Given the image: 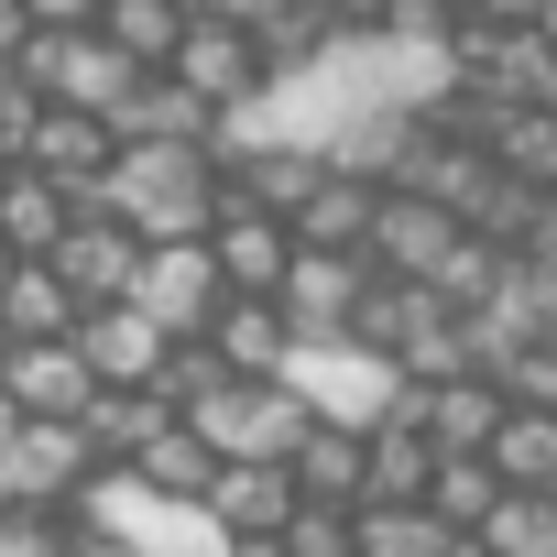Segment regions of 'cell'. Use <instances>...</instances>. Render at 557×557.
Instances as JSON below:
<instances>
[{
  "label": "cell",
  "instance_id": "obj_1",
  "mask_svg": "<svg viewBox=\"0 0 557 557\" xmlns=\"http://www.w3.org/2000/svg\"><path fill=\"white\" fill-rule=\"evenodd\" d=\"M88 208H110L143 240H208L219 208H230V175L208 164V143H121Z\"/></svg>",
  "mask_w": 557,
  "mask_h": 557
},
{
  "label": "cell",
  "instance_id": "obj_22",
  "mask_svg": "<svg viewBox=\"0 0 557 557\" xmlns=\"http://www.w3.org/2000/svg\"><path fill=\"white\" fill-rule=\"evenodd\" d=\"M426 513H437V524H459V535H481V524L503 513V470H492V459H437Z\"/></svg>",
  "mask_w": 557,
  "mask_h": 557
},
{
  "label": "cell",
  "instance_id": "obj_25",
  "mask_svg": "<svg viewBox=\"0 0 557 557\" xmlns=\"http://www.w3.org/2000/svg\"><path fill=\"white\" fill-rule=\"evenodd\" d=\"M0 557H77V546H66L55 503H12V513H0Z\"/></svg>",
  "mask_w": 557,
  "mask_h": 557
},
{
  "label": "cell",
  "instance_id": "obj_15",
  "mask_svg": "<svg viewBox=\"0 0 557 557\" xmlns=\"http://www.w3.org/2000/svg\"><path fill=\"white\" fill-rule=\"evenodd\" d=\"M88 307L55 262H12V285H0V350H23V339H77Z\"/></svg>",
  "mask_w": 557,
  "mask_h": 557
},
{
  "label": "cell",
  "instance_id": "obj_29",
  "mask_svg": "<svg viewBox=\"0 0 557 557\" xmlns=\"http://www.w3.org/2000/svg\"><path fill=\"white\" fill-rule=\"evenodd\" d=\"M34 34H45V23H34V0H0V55L23 66V45H34Z\"/></svg>",
  "mask_w": 557,
  "mask_h": 557
},
{
  "label": "cell",
  "instance_id": "obj_10",
  "mask_svg": "<svg viewBox=\"0 0 557 557\" xmlns=\"http://www.w3.org/2000/svg\"><path fill=\"white\" fill-rule=\"evenodd\" d=\"M197 503H208L240 546H273V535L296 524V503H307V492H296V470H273V459H219V481H208Z\"/></svg>",
  "mask_w": 557,
  "mask_h": 557
},
{
  "label": "cell",
  "instance_id": "obj_16",
  "mask_svg": "<svg viewBox=\"0 0 557 557\" xmlns=\"http://www.w3.org/2000/svg\"><path fill=\"white\" fill-rule=\"evenodd\" d=\"M77 350H88V372H99V383H153V372L175 361V339H164L143 307H88Z\"/></svg>",
  "mask_w": 557,
  "mask_h": 557
},
{
  "label": "cell",
  "instance_id": "obj_34",
  "mask_svg": "<svg viewBox=\"0 0 557 557\" xmlns=\"http://www.w3.org/2000/svg\"><path fill=\"white\" fill-rule=\"evenodd\" d=\"M12 77H23V66H12V55H0V99H12Z\"/></svg>",
  "mask_w": 557,
  "mask_h": 557
},
{
  "label": "cell",
  "instance_id": "obj_21",
  "mask_svg": "<svg viewBox=\"0 0 557 557\" xmlns=\"http://www.w3.org/2000/svg\"><path fill=\"white\" fill-rule=\"evenodd\" d=\"M470 535L459 524H437L426 503H372L361 513V557H459Z\"/></svg>",
  "mask_w": 557,
  "mask_h": 557
},
{
  "label": "cell",
  "instance_id": "obj_31",
  "mask_svg": "<svg viewBox=\"0 0 557 557\" xmlns=\"http://www.w3.org/2000/svg\"><path fill=\"white\" fill-rule=\"evenodd\" d=\"M23 437V405H12V383H0V448H12Z\"/></svg>",
  "mask_w": 557,
  "mask_h": 557
},
{
  "label": "cell",
  "instance_id": "obj_20",
  "mask_svg": "<svg viewBox=\"0 0 557 557\" xmlns=\"http://www.w3.org/2000/svg\"><path fill=\"white\" fill-rule=\"evenodd\" d=\"M99 34L132 55V66H175V45H186V0H110V12H99Z\"/></svg>",
  "mask_w": 557,
  "mask_h": 557
},
{
  "label": "cell",
  "instance_id": "obj_11",
  "mask_svg": "<svg viewBox=\"0 0 557 557\" xmlns=\"http://www.w3.org/2000/svg\"><path fill=\"white\" fill-rule=\"evenodd\" d=\"M0 383H12L23 416H66V426L99 405V372H88L77 339H23V350H0Z\"/></svg>",
  "mask_w": 557,
  "mask_h": 557
},
{
  "label": "cell",
  "instance_id": "obj_12",
  "mask_svg": "<svg viewBox=\"0 0 557 557\" xmlns=\"http://www.w3.org/2000/svg\"><path fill=\"white\" fill-rule=\"evenodd\" d=\"M426 437H437V459H481L492 437H503V416H513V394H492L481 372H448V383H416V405H405Z\"/></svg>",
  "mask_w": 557,
  "mask_h": 557
},
{
  "label": "cell",
  "instance_id": "obj_23",
  "mask_svg": "<svg viewBox=\"0 0 557 557\" xmlns=\"http://www.w3.org/2000/svg\"><path fill=\"white\" fill-rule=\"evenodd\" d=\"M132 470H143V481H153V492H186V503H197V492H208V481H219V448H208V437H197V426H186V416H175V426H164V437H153V448H143V459H132Z\"/></svg>",
  "mask_w": 557,
  "mask_h": 557
},
{
  "label": "cell",
  "instance_id": "obj_13",
  "mask_svg": "<svg viewBox=\"0 0 557 557\" xmlns=\"http://www.w3.org/2000/svg\"><path fill=\"white\" fill-rule=\"evenodd\" d=\"M164 77H186V88L230 121V110H240L273 66H262V45H251V34H230V23H186V45H175V66H164Z\"/></svg>",
  "mask_w": 557,
  "mask_h": 557
},
{
  "label": "cell",
  "instance_id": "obj_35",
  "mask_svg": "<svg viewBox=\"0 0 557 557\" xmlns=\"http://www.w3.org/2000/svg\"><path fill=\"white\" fill-rule=\"evenodd\" d=\"M0 513H12V481H0Z\"/></svg>",
  "mask_w": 557,
  "mask_h": 557
},
{
  "label": "cell",
  "instance_id": "obj_19",
  "mask_svg": "<svg viewBox=\"0 0 557 557\" xmlns=\"http://www.w3.org/2000/svg\"><path fill=\"white\" fill-rule=\"evenodd\" d=\"M481 459L503 470V492H557V405H513Z\"/></svg>",
  "mask_w": 557,
  "mask_h": 557
},
{
  "label": "cell",
  "instance_id": "obj_33",
  "mask_svg": "<svg viewBox=\"0 0 557 557\" xmlns=\"http://www.w3.org/2000/svg\"><path fill=\"white\" fill-rule=\"evenodd\" d=\"M12 262H23V251H12V240H0V285H12Z\"/></svg>",
  "mask_w": 557,
  "mask_h": 557
},
{
  "label": "cell",
  "instance_id": "obj_30",
  "mask_svg": "<svg viewBox=\"0 0 557 557\" xmlns=\"http://www.w3.org/2000/svg\"><path fill=\"white\" fill-rule=\"evenodd\" d=\"M329 23H339V34H383V23H394V0H329Z\"/></svg>",
  "mask_w": 557,
  "mask_h": 557
},
{
  "label": "cell",
  "instance_id": "obj_7",
  "mask_svg": "<svg viewBox=\"0 0 557 557\" xmlns=\"http://www.w3.org/2000/svg\"><path fill=\"white\" fill-rule=\"evenodd\" d=\"M0 481H12V503H77L88 481H99V448H88V426H66V416H23V437L0 448Z\"/></svg>",
  "mask_w": 557,
  "mask_h": 557
},
{
  "label": "cell",
  "instance_id": "obj_14",
  "mask_svg": "<svg viewBox=\"0 0 557 557\" xmlns=\"http://www.w3.org/2000/svg\"><path fill=\"white\" fill-rule=\"evenodd\" d=\"M88 219V197L77 186H55V175H34V164H12V186H0V240H12L23 262H55V240Z\"/></svg>",
  "mask_w": 557,
  "mask_h": 557
},
{
  "label": "cell",
  "instance_id": "obj_3",
  "mask_svg": "<svg viewBox=\"0 0 557 557\" xmlns=\"http://www.w3.org/2000/svg\"><path fill=\"white\" fill-rule=\"evenodd\" d=\"M77 513L99 524V546H132V557H240V535H230L208 503L153 492L143 470H99V481L77 492Z\"/></svg>",
  "mask_w": 557,
  "mask_h": 557
},
{
  "label": "cell",
  "instance_id": "obj_5",
  "mask_svg": "<svg viewBox=\"0 0 557 557\" xmlns=\"http://www.w3.org/2000/svg\"><path fill=\"white\" fill-rule=\"evenodd\" d=\"M121 307H143V318H153V329L186 350V339H208V329H219V307H230V273H219V251H208V240H153Z\"/></svg>",
  "mask_w": 557,
  "mask_h": 557
},
{
  "label": "cell",
  "instance_id": "obj_18",
  "mask_svg": "<svg viewBox=\"0 0 557 557\" xmlns=\"http://www.w3.org/2000/svg\"><path fill=\"white\" fill-rule=\"evenodd\" d=\"M208 350H219L240 383H273V372H285V350H296V329H285V307H273V296H230L219 329H208Z\"/></svg>",
  "mask_w": 557,
  "mask_h": 557
},
{
  "label": "cell",
  "instance_id": "obj_8",
  "mask_svg": "<svg viewBox=\"0 0 557 557\" xmlns=\"http://www.w3.org/2000/svg\"><path fill=\"white\" fill-rule=\"evenodd\" d=\"M208 251H219V273H230V296H273L296 273V219H273V208H251L240 186H230V208H219V230H208Z\"/></svg>",
  "mask_w": 557,
  "mask_h": 557
},
{
  "label": "cell",
  "instance_id": "obj_4",
  "mask_svg": "<svg viewBox=\"0 0 557 557\" xmlns=\"http://www.w3.org/2000/svg\"><path fill=\"white\" fill-rule=\"evenodd\" d=\"M186 426L219 448V459H273V470H285L296 448H307V394L285 383V372H273V383H240V372H219L197 405H186Z\"/></svg>",
  "mask_w": 557,
  "mask_h": 557
},
{
  "label": "cell",
  "instance_id": "obj_27",
  "mask_svg": "<svg viewBox=\"0 0 557 557\" xmlns=\"http://www.w3.org/2000/svg\"><path fill=\"white\" fill-rule=\"evenodd\" d=\"M459 12H481V34H524L546 0H459Z\"/></svg>",
  "mask_w": 557,
  "mask_h": 557
},
{
  "label": "cell",
  "instance_id": "obj_9",
  "mask_svg": "<svg viewBox=\"0 0 557 557\" xmlns=\"http://www.w3.org/2000/svg\"><path fill=\"white\" fill-rule=\"evenodd\" d=\"M143 251H153L143 230H121L110 208H88V219L55 240V273L77 285V307H121V296H132V273H143Z\"/></svg>",
  "mask_w": 557,
  "mask_h": 557
},
{
  "label": "cell",
  "instance_id": "obj_24",
  "mask_svg": "<svg viewBox=\"0 0 557 557\" xmlns=\"http://www.w3.org/2000/svg\"><path fill=\"white\" fill-rule=\"evenodd\" d=\"M285 557H361V513H339V503H296V524L273 535Z\"/></svg>",
  "mask_w": 557,
  "mask_h": 557
},
{
  "label": "cell",
  "instance_id": "obj_2",
  "mask_svg": "<svg viewBox=\"0 0 557 557\" xmlns=\"http://www.w3.org/2000/svg\"><path fill=\"white\" fill-rule=\"evenodd\" d=\"M285 383L307 394L318 426H361V437H383V426L416 405V372H405L383 339H296V350H285Z\"/></svg>",
  "mask_w": 557,
  "mask_h": 557
},
{
  "label": "cell",
  "instance_id": "obj_17",
  "mask_svg": "<svg viewBox=\"0 0 557 557\" xmlns=\"http://www.w3.org/2000/svg\"><path fill=\"white\" fill-rule=\"evenodd\" d=\"M285 470H296L307 503H339V513L372 503V437H361V426H307V448H296Z\"/></svg>",
  "mask_w": 557,
  "mask_h": 557
},
{
  "label": "cell",
  "instance_id": "obj_32",
  "mask_svg": "<svg viewBox=\"0 0 557 557\" xmlns=\"http://www.w3.org/2000/svg\"><path fill=\"white\" fill-rule=\"evenodd\" d=\"M535 45H546V55H557V0H546V12H535Z\"/></svg>",
  "mask_w": 557,
  "mask_h": 557
},
{
  "label": "cell",
  "instance_id": "obj_6",
  "mask_svg": "<svg viewBox=\"0 0 557 557\" xmlns=\"http://www.w3.org/2000/svg\"><path fill=\"white\" fill-rule=\"evenodd\" d=\"M470 251V219L448 197H383L372 208V262L394 285H448V262Z\"/></svg>",
  "mask_w": 557,
  "mask_h": 557
},
{
  "label": "cell",
  "instance_id": "obj_26",
  "mask_svg": "<svg viewBox=\"0 0 557 557\" xmlns=\"http://www.w3.org/2000/svg\"><path fill=\"white\" fill-rule=\"evenodd\" d=\"M273 12V0H186V23H230V34H251Z\"/></svg>",
  "mask_w": 557,
  "mask_h": 557
},
{
  "label": "cell",
  "instance_id": "obj_28",
  "mask_svg": "<svg viewBox=\"0 0 557 557\" xmlns=\"http://www.w3.org/2000/svg\"><path fill=\"white\" fill-rule=\"evenodd\" d=\"M99 12H110V0H34V23H45V34H88Z\"/></svg>",
  "mask_w": 557,
  "mask_h": 557
}]
</instances>
